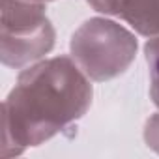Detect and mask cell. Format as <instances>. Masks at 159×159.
Wrapping results in <instances>:
<instances>
[{"mask_svg": "<svg viewBox=\"0 0 159 159\" xmlns=\"http://www.w3.org/2000/svg\"><path fill=\"white\" fill-rule=\"evenodd\" d=\"M32 2H41V4H45V2H51V0H32Z\"/></svg>", "mask_w": 159, "mask_h": 159, "instance_id": "ba28073f", "label": "cell"}, {"mask_svg": "<svg viewBox=\"0 0 159 159\" xmlns=\"http://www.w3.org/2000/svg\"><path fill=\"white\" fill-rule=\"evenodd\" d=\"M54 28L41 2L2 0L0 51L4 66L21 69L38 62L54 47Z\"/></svg>", "mask_w": 159, "mask_h": 159, "instance_id": "3957f363", "label": "cell"}, {"mask_svg": "<svg viewBox=\"0 0 159 159\" xmlns=\"http://www.w3.org/2000/svg\"><path fill=\"white\" fill-rule=\"evenodd\" d=\"M118 17L140 36H159V0H122Z\"/></svg>", "mask_w": 159, "mask_h": 159, "instance_id": "277c9868", "label": "cell"}, {"mask_svg": "<svg viewBox=\"0 0 159 159\" xmlns=\"http://www.w3.org/2000/svg\"><path fill=\"white\" fill-rule=\"evenodd\" d=\"M86 2L99 13L105 15H118L120 10V2L122 0H86Z\"/></svg>", "mask_w": 159, "mask_h": 159, "instance_id": "52a82bcc", "label": "cell"}, {"mask_svg": "<svg viewBox=\"0 0 159 159\" xmlns=\"http://www.w3.org/2000/svg\"><path fill=\"white\" fill-rule=\"evenodd\" d=\"M146 64H148V77H150V96L159 109V36L150 38L144 45Z\"/></svg>", "mask_w": 159, "mask_h": 159, "instance_id": "5b68a950", "label": "cell"}, {"mask_svg": "<svg viewBox=\"0 0 159 159\" xmlns=\"http://www.w3.org/2000/svg\"><path fill=\"white\" fill-rule=\"evenodd\" d=\"M92 103V84L69 56L30 64L2 103V157L62 133Z\"/></svg>", "mask_w": 159, "mask_h": 159, "instance_id": "6da1fadb", "label": "cell"}, {"mask_svg": "<svg viewBox=\"0 0 159 159\" xmlns=\"http://www.w3.org/2000/svg\"><path fill=\"white\" fill-rule=\"evenodd\" d=\"M144 139H146V142H148L150 148H153L155 152H159V114H153L146 122Z\"/></svg>", "mask_w": 159, "mask_h": 159, "instance_id": "8992f818", "label": "cell"}, {"mask_svg": "<svg viewBox=\"0 0 159 159\" xmlns=\"http://www.w3.org/2000/svg\"><path fill=\"white\" fill-rule=\"evenodd\" d=\"M71 58L88 79L109 81L122 75L135 58L137 39L122 25L109 19H90L71 36Z\"/></svg>", "mask_w": 159, "mask_h": 159, "instance_id": "7a4b0ae2", "label": "cell"}]
</instances>
